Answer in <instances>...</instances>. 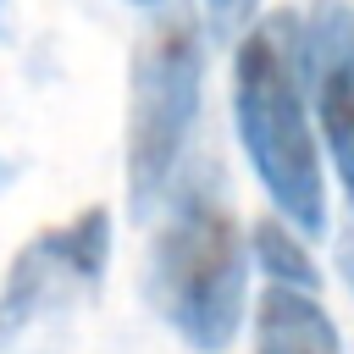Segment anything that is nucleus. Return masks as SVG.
I'll list each match as a JSON object with an SVG mask.
<instances>
[{"instance_id":"0eeeda50","label":"nucleus","mask_w":354,"mask_h":354,"mask_svg":"<svg viewBox=\"0 0 354 354\" xmlns=\"http://www.w3.org/2000/svg\"><path fill=\"white\" fill-rule=\"evenodd\" d=\"M249 254H254V266L271 277V288L315 293V260H310V249L299 243V232H293L288 221H254Z\"/></svg>"},{"instance_id":"6e6552de","label":"nucleus","mask_w":354,"mask_h":354,"mask_svg":"<svg viewBox=\"0 0 354 354\" xmlns=\"http://www.w3.org/2000/svg\"><path fill=\"white\" fill-rule=\"evenodd\" d=\"M254 11H260V0H205V22H210V33H221V39L243 33V28L254 22Z\"/></svg>"},{"instance_id":"9d476101","label":"nucleus","mask_w":354,"mask_h":354,"mask_svg":"<svg viewBox=\"0 0 354 354\" xmlns=\"http://www.w3.org/2000/svg\"><path fill=\"white\" fill-rule=\"evenodd\" d=\"M127 6H155V0H127Z\"/></svg>"},{"instance_id":"7ed1b4c3","label":"nucleus","mask_w":354,"mask_h":354,"mask_svg":"<svg viewBox=\"0 0 354 354\" xmlns=\"http://www.w3.org/2000/svg\"><path fill=\"white\" fill-rule=\"evenodd\" d=\"M199 83H205L199 17L177 0L149 22L127 72V199L138 216L155 210L183 160V144L199 116Z\"/></svg>"},{"instance_id":"f03ea898","label":"nucleus","mask_w":354,"mask_h":354,"mask_svg":"<svg viewBox=\"0 0 354 354\" xmlns=\"http://www.w3.org/2000/svg\"><path fill=\"white\" fill-rule=\"evenodd\" d=\"M243 282H249L243 232L232 210L205 183H194L149 249V299L160 321L194 354H221L243 326Z\"/></svg>"},{"instance_id":"423d86ee","label":"nucleus","mask_w":354,"mask_h":354,"mask_svg":"<svg viewBox=\"0 0 354 354\" xmlns=\"http://www.w3.org/2000/svg\"><path fill=\"white\" fill-rule=\"evenodd\" d=\"M254 354H343L332 315L299 288H266L254 304Z\"/></svg>"},{"instance_id":"9b49d317","label":"nucleus","mask_w":354,"mask_h":354,"mask_svg":"<svg viewBox=\"0 0 354 354\" xmlns=\"http://www.w3.org/2000/svg\"><path fill=\"white\" fill-rule=\"evenodd\" d=\"M0 22H6V0H0Z\"/></svg>"},{"instance_id":"20e7f679","label":"nucleus","mask_w":354,"mask_h":354,"mask_svg":"<svg viewBox=\"0 0 354 354\" xmlns=\"http://www.w3.org/2000/svg\"><path fill=\"white\" fill-rule=\"evenodd\" d=\"M105 260H111V210L105 205H88L61 227L33 232L0 282V348L17 343L33 321L61 310L66 299L94 293L105 277Z\"/></svg>"},{"instance_id":"f257e3e1","label":"nucleus","mask_w":354,"mask_h":354,"mask_svg":"<svg viewBox=\"0 0 354 354\" xmlns=\"http://www.w3.org/2000/svg\"><path fill=\"white\" fill-rule=\"evenodd\" d=\"M232 116L243 155L254 177L266 183L271 205L293 232H321L326 227V183H321V155L304 111V66H299V17L282 11L266 28H254L238 44L232 66Z\"/></svg>"},{"instance_id":"39448f33","label":"nucleus","mask_w":354,"mask_h":354,"mask_svg":"<svg viewBox=\"0 0 354 354\" xmlns=\"http://www.w3.org/2000/svg\"><path fill=\"white\" fill-rule=\"evenodd\" d=\"M299 66H304V83L315 88L321 138L354 205V22L343 6L326 0L310 17H299Z\"/></svg>"},{"instance_id":"1a4fd4ad","label":"nucleus","mask_w":354,"mask_h":354,"mask_svg":"<svg viewBox=\"0 0 354 354\" xmlns=\"http://www.w3.org/2000/svg\"><path fill=\"white\" fill-rule=\"evenodd\" d=\"M337 271H343V282H348V293H354V227L337 238Z\"/></svg>"}]
</instances>
